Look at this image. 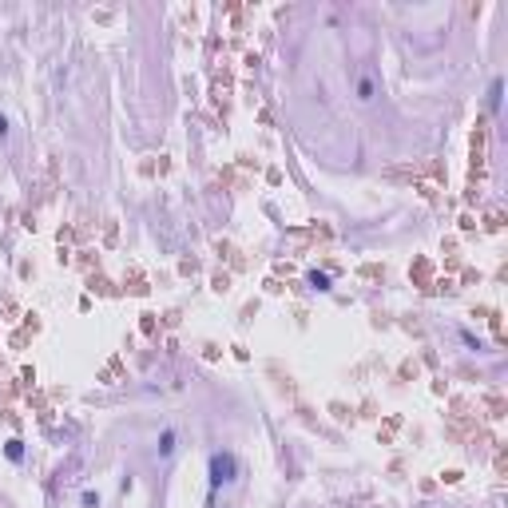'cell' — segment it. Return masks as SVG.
Returning a JSON list of instances; mask_svg holds the SVG:
<instances>
[{
	"mask_svg": "<svg viewBox=\"0 0 508 508\" xmlns=\"http://www.w3.org/2000/svg\"><path fill=\"white\" fill-rule=\"evenodd\" d=\"M349 87H354V99H358L361 108H373V103L382 99V80H377V72H373L370 64L354 68V75H349Z\"/></svg>",
	"mask_w": 508,
	"mask_h": 508,
	"instance_id": "1",
	"label": "cell"
},
{
	"mask_svg": "<svg viewBox=\"0 0 508 508\" xmlns=\"http://www.w3.org/2000/svg\"><path fill=\"white\" fill-rule=\"evenodd\" d=\"M235 477H238L235 453L215 449V453H211V493H219V488H226V484H235Z\"/></svg>",
	"mask_w": 508,
	"mask_h": 508,
	"instance_id": "2",
	"label": "cell"
},
{
	"mask_svg": "<svg viewBox=\"0 0 508 508\" xmlns=\"http://www.w3.org/2000/svg\"><path fill=\"white\" fill-rule=\"evenodd\" d=\"M175 449H179V433H175L171 425H167V429L155 437V457H159V460H171V457H175Z\"/></svg>",
	"mask_w": 508,
	"mask_h": 508,
	"instance_id": "3",
	"label": "cell"
},
{
	"mask_svg": "<svg viewBox=\"0 0 508 508\" xmlns=\"http://www.w3.org/2000/svg\"><path fill=\"white\" fill-rule=\"evenodd\" d=\"M500 87H505V80L496 75V80H493V87H488V103H493V112H500Z\"/></svg>",
	"mask_w": 508,
	"mask_h": 508,
	"instance_id": "4",
	"label": "cell"
},
{
	"mask_svg": "<svg viewBox=\"0 0 508 508\" xmlns=\"http://www.w3.org/2000/svg\"><path fill=\"white\" fill-rule=\"evenodd\" d=\"M80 505H84V508H99V493H92V488H87V493L80 496Z\"/></svg>",
	"mask_w": 508,
	"mask_h": 508,
	"instance_id": "5",
	"label": "cell"
},
{
	"mask_svg": "<svg viewBox=\"0 0 508 508\" xmlns=\"http://www.w3.org/2000/svg\"><path fill=\"white\" fill-rule=\"evenodd\" d=\"M310 282L318 286V290H330V278H326V274H310Z\"/></svg>",
	"mask_w": 508,
	"mask_h": 508,
	"instance_id": "6",
	"label": "cell"
},
{
	"mask_svg": "<svg viewBox=\"0 0 508 508\" xmlns=\"http://www.w3.org/2000/svg\"><path fill=\"white\" fill-rule=\"evenodd\" d=\"M0 139H8V115L0 112Z\"/></svg>",
	"mask_w": 508,
	"mask_h": 508,
	"instance_id": "7",
	"label": "cell"
}]
</instances>
